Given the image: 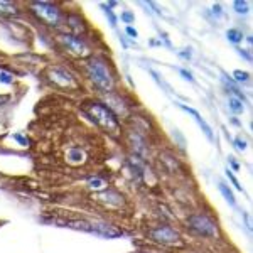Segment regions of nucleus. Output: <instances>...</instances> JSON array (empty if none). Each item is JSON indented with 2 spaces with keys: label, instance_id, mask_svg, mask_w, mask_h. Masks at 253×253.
<instances>
[{
  "label": "nucleus",
  "instance_id": "nucleus-14",
  "mask_svg": "<svg viewBox=\"0 0 253 253\" xmlns=\"http://www.w3.org/2000/svg\"><path fill=\"white\" fill-rule=\"evenodd\" d=\"M228 177H230V179H231V181H233V184H235L236 187H238V189H242V187H240V184H238V181H236V179L233 177V174H231V172H230V170H228Z\"/></svg>",
  "mask_w": 253,
  "mask_h": 253
},
{
  "label": "nucleus",
  "instance_id": "nucleus-15",
  "mask_svg": "<svg viewBox=\"0 0 253 253\" xmlns=\"http://www.w3.org/2000/svg\"><path fill=\"white\" fill-rule=\"evenodd\" d=\"M89 184H91V187H101V184H103V182L98 181V179H96V181H91Z\"/></svg>",
  "mask_w": 253,
  "mask_h": 253
},
{
  "label": "nucleus",
  "instance_id": "nucleus-12",
  "mask_svg": "<svg viewBox=\"0 0 253 253\" xmlns=\"http://www.w3.org/2000/svg\"><path fill=\"white\" fill-rule=\"evenodd\" d=\"M228 38L236 42V41H240V34L236 31H230V32H228Z\"/></svg>",
  "mask_w": 253,
  "mask_h": 253
},
{
  "label": "nucleus",
  "instance_id": "nucleus-3",
  "mask_svg": "<svg viewBox=\"0 0 253 253\" xmlns=\"http://www.w3.org/2000/svg\"><path fill=\"white\" fill-rule=\"evenodd\" d=\"M88 71H89L91 80L95 81V83L101 89H110V88H112V78H110V73H108L107 66H105L101 61H98V59L89 61Z\"/></svg>",
  "mask_w": 253,
  "mask_h": 253
},
{
  "label": "nucleus",
  "instance_id": "nucleus-7",
  "mask_svg": "<svg viewBox=\"0 0 253 253\" xmlns=\"http://www.w3.org/2000/svg\"><path fill=\"white\" fill-rule=\"evenodd\" d=\"M63 41L66 42L68 47H71L73 52H76V54H84V52H86V47H84L78 39H75V38H63Z\"/></svg>",
  "mask_w": 253,
  "mask_h": 253
},
{
  "label": "nucleus",
  "instance_id": "nucleus-16",
  "mask_svg": "<svg viewBox=\"0 0 253 253\" xmlns=\"http://www.w3.org/2000/svg\"><path fill=\"white\" fill-rule=\"evenodd\" d=\"M128 34H132V36H137V32L132 29V27H128Z\"/></svg>",
  "mask_w": 253,
  "mask_h": 253
},
{
  "label": "nucleus",
  "instance_id": "nucleus-11",
  "mask_svg": "<svg viewBox=\"0 0 253 253\" xmlns=\"http://www.w3.org/2000/svg\"><path fill=\"white\" fill-rule=\"evenodd\" d=\"M0 81L2 83H12V76L9 73H0Z\"/></svg>",
  "mask_w": 253,
  "mask_h": 253
},
{
  "label": "nucleus",
  "instance_id": "nucleus-9",
  "mask_svg": "<svg viewBox=\"0 0 253 253\" xmlns=\"http://www.w3.org/2000/svg\"><path fill=\"white\" fill-rule=\"evenodd\" d=\"M219 189H221V193L224 194V198H226L228 203H231V205H235V198L233 194H231V191H228V187L224 184H219Z\"/></svg>",
  "mask_w": 253,
  "mask_h": 253
},
{
  "label": "nucleus",
  "instance_id": "nucleus-13",
  "mask_svg": "<svg viewBox=\"0 0 253 253\" xmlns=\"http://www.w3.org/2000/svg\"><path fill=\"white\" fill-rule=\"evenodd\" d=\"M235 76H238V80H240V81H243V80H247V78H248L247 73H240V71H236V73H235Z\"/></svg>",
  "mask_w": 253,
  "mask_h": 253
},
{
  "label": "nucleus",
  "instance_id": "nucleus-2",
  "mask_svg": "<svg viewBox=\"0 0 253 253\" xmlns=\"http://www.w3.org/2000/svg\"><path fill=\"white\" fill-rule=\"evenodd\" d=\"M86 112L93 117V120H95L96 124H100L103 128L110 130V132H117L118 130L115 117L112 115V112H110L108 108L101 107V105H88Z\"/></svg>",
  "mask_w": 253,
  "mask_h": 253
},
{
  "label": "nucleus",
  "instance_id": "nucleus-4",
  "mask_svg": "<svg viewBox=\"0 0 253 253\" xmlns=\"http://www.w3.org/2000/svg\"><path fill=\"white\" fill-rule=\"evenodd\" d=\"M34 9H36V14H38L41 19L46 20V22L49 24L58 22V10H56V7L49 5V3H36Z\"/></svg>",
  "mask_w": 253,
  "mask_h": 253
},
{
  "label": "nucleus",
  "instance_id": "nucleus-10",
  "mask_svg": "<svg viewBox=\"0 0 253 253\" xmlns=\"http://www.w3.org/2000/svg\"><path fill=\"white\" fill-rule=\"evenodd\" d=\"M230 107H231V110H233V112H236V113L243 112L242 101H238L236 98H230Z\"/></svg>",
  "mask_w": 253,
  "mask_h": 253
},
{
  "label": "nucleus",
  "instance_id": "nucleus-1",
  "mask_svg": "<svg viewBox=\"0 0 253 253\" xmlns=\"http://www.w3.org/2000/svg\"><path fill=\"white\" fill-rule=\"evenodd\" d=\"M52 223L58 224H64V226L75 228V230H83V231H89V233H100L105 236H118L122 235L120 231L115 230L113 226L105 223H91V221H83V219H68V221H61V219H54Z\"/></svg>",
  "mask_w": 253,
  "mask_h": 253
},
{
  "label": "nucleus",
  "instance_id": "nucleus-8",
  "mask_svg": "<svg viewBox=\"0 0 253 253\" xmlns=\"http://www.w3.org/2000/svg\"><path fill=\"white\" fill-rule=\"evenodd\" d=\"M181 108H182V110H186V112H189V113H191V115H194V118H196V122H198V124H199V125H201V126H203V130H205V133H206V135H208V138H213V133H211V128H210V125H208V124H206V122H205V120H203V118H201V117H199V115H198V113H196V112H194V110H193V108H187V107H184V105H181Z\"/></svg>",
  "mask_w": 253,
  "mask_h": 253
},
{
  "label": "nucleus",
  "instance_id": "nucleus-6",
  "mask_svg": "<svg viewBox=\"0 0 253 253\" xmlns=\"http://www.w3.org/2000/svg\"><path fill=\"white\" fill-rule=\"evenodd\" d=\"M154 238L159 240V242L170 243V242H175V240H177V233H174L170 228H162V230L154 231Z\"/></svg>",
  "mask_w": 253,
  "mask_h": 253
},
{
  "label": "nucleus",
  "instance_id": "nucleus-5",
  "mask_svg": "<svg viewBox=\"0 0 253 253\" xmlns=\"http://www.w3.org/2000/svg\"><path fill=\"white\" fill-rule=\"evenodd\" d=\"M191 223H193V226L196 228V230L201 231V233H205V235H214L216 233V228L213 226V223L208 221V219L203 218V216H194V218H191Z\"/></svg>",
  "mask_w": 253,
  "mask_h": 253
}]
</instances>
